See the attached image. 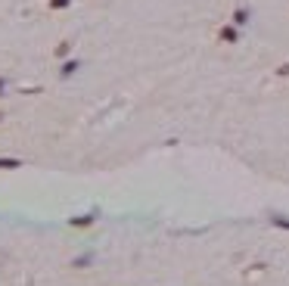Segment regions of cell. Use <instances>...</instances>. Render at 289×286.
I'll use <instances>...</instances> for the list:
<instances>
[{
	"mask_svg": "<svg viewBox=\"0 0 289 286\" xmlns=\"http://www.w3.org/2000/svg\"><path fill=\"white\" fill-rule=\"evenodd\" d=\"M218 38H221L224 44H237V38H240V31L233 28V25H224V28L218 31Z\"/></svg>",
	"mask_w": 289,
	"mask_h": 286,
	"instance_id": "obj_1",
	"label": "cell"
},
{
	"mask_svg": "<svg viewBox=\"0 0 289 286\" xmlns=\"http://www.w3.org/2000/svg\"><path fill=\"white\" fill-rule=\"evenodd\" d=\"M94 221H97V214H78V218H71L68 224H71V227H90Z\"/></svg>",
	"mask_w": 289,
	"mask_h": 286,
	"instance_id": "obj_2",
	"label": "cell"
},
{
	"mask_svg": "<svg viewBox=\"0 0 289 286\" xmlns=\"http://www.w3.org/2000/svg\"><path fill=\"white\" fill-rule=\"evenodd\" d=\"M249 22V10L246 7H240L237 13H233V25H246Z\"/></svg>",
	"mask_w": 289,
	"mask_h": 286,
	"instance_id": "obj_3",
	"label": "cell"
},
{
	"mask_svg": "<svg viewBox=\"0 0 289 286\" xmlns=\"http://www.w3.org/2000/svg\"><path fill=\"white\" fill-rule=\"evenodd\" d=\"M75 68H78V62H75V59H68V62L62 65V72H59V75H62V78H68V75H71Z\"/></svg>",
	"mask_w": 289,
	"mask_h": 286,
	"instance_id": "obj_4",
	"label": "cell"
},
{
	"mask_svg": "<svg viewBox=\"0 0 289 286\" xmlns=\"http://www.w3.org/2000/svg\"><path fill=\"white\" fill-rule=\"evenodd\" d=\"M0 168H22L19 159H0Z\"/></svg>",
	"mask_w": 289,
	"mask_h": 286,
	"instance_id": "obj_5",
	"label": "cell"
},
{
	"mask_svg": "<svg viewBox=\"0 0 289 286\" xmlns=\"http://www.w3.org/2000/svg\"><path fill=\"white\" fill-rule=\"evenodd\" d=\"M71 0H50V10H65Z\"/></svg>",
	"mask_w": 289,
	"mask_h": 286,
	"instance_id": "obj_6",
	"label": "cell"
},
{
	"mask_svg": "<svg viewBox=\"0 0 289 286\" xmlns=\"http://www.w3.org/2000/svg\"><path fill=\"white\" fill-rule=\"evenodd\" d=\"M65 53H68V41H62V44L56 47V56H65Z\"/></svg>",
	"mask_w": 289,
	"mask_h": 286,
	"instance_id": "obj_7",
	"label": "cell"
},
{
	"mask_svg": "<svg viewBox=\"0 0 289 286\" xmlns=\"http://www.w3.org/2000/svg\"><path fill=\"white\" fill-rule=\"evenodd\" d=\"M277 72H280V75H289V62H283V65H280Z\"/></svg>",
	"mask_w": 289,
	"mask_h": 286,
	"instance_id": "obj_8",
	"label": "cell"
},
{
	"mask_svg": "<svg viewBox=\"0 0 289 286\" xmlns=\"http://www.w3.org/2000/svg\"><path fill=\"white\" fill-rule=\"evenodd\" d=\"M0 94H4V78H0Z\"/></svg>",
	"mask_w": 289,
	"mask_h": 286,
	"instance_id": "obj_9",
	"label": "cell"
},
{
	"mask_svg": "<svg viewBox=\"0 0 289 286\" xmlns=\"http://www.w3.org/2000/svg\"><path fill=\"white\" fill-rule=\"evenodd\" d=\"M0 121H4V115H0Z\"/></svg>",
	"mask_w": 289,
	"mask_h": 286,
	"instance_id": "obj_10",
	"label": "cell"
}]
</instances>
